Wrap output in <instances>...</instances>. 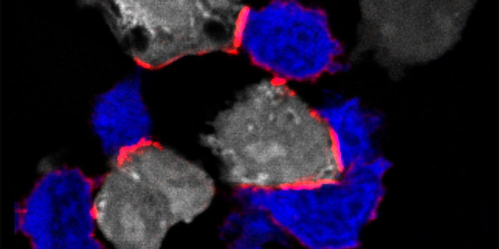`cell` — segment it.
Wrapping results in <instances>:
<instances>
[{"mask_svg":"<svg viewBox=\"0 0 499 249\" xmlns=\"http://www.w3.org/2000/svg\"><path fill=\"white\" fill-rule=\"evenodd\" d=\"M198 165L153 142L113 163L96 196L99 219L111 237L130 248H156L174 226L201 212Z\"/></svg>","mask_w":499,"mask_h":249,"instance_id":"cell-1","label":"cell"},{"mask_svg":"<svg viewBox=\"0 0 499 249\" xmlns=\"http://www.w3.org/2000/svg\"><path fill=\"white\" fill-rule=\"evenodd\" d=\"M284 5L286 61L279 76L294 83H314L329 76L333 63L343 57V44L324 9L297 1Z\"/></svg>","mask_w":499,"mask_h":249,"instance_id":"cell-2","label":"cell"},{"mask_svg":"<svg viewBox=\"0 0 499 249\" xmlns=\"http://www.w3.org/2000/svg\"><path fill=\"white\" fill-rule=\"evenodd\" d=\"M313 107L331 140L343 172L375 154V138L384 127L381 112L359 97L324 88Z\"/></svg>","mask_w":499,"mask_h":249,"instance_id":"cell-3","label":"cell"},{"mask_svg":"<svg viewBox=\"0 0 499 249\" xmlns=\"http://www.w3.org/2000/svg\"><path fill=\"white\" fill-rule=\"evenodd\" d=\"M121 84L96 106L88 124L105 154L113 162L150 142L153 121L138 87Z\"/></svg>","mask_w":499,"mask_h":249,"instance_id":"cell-4","label":"cell"}]
</instances>
